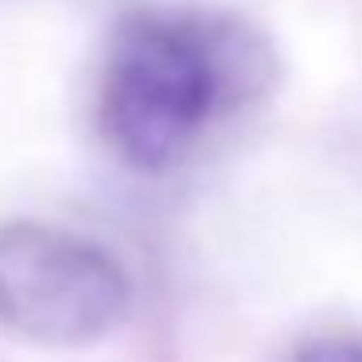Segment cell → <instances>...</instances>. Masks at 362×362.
<instances>
[{
  "instance_id": "1",
  "label": "cell",
  "mask_w": 362,
  "mask_h": 362,
  "mask_svg": "<svg viewBox=\"0 0 362 362\" xmlns=\"http://www.w3.org/2000/svg\"><path fill=\"white\" fill-rule=\"evenodd\" d=\"M276 47L230 8H148L117 28L105 55L98 125L129 168H172L214 121L265 102Z\"/></svg>"
},
{
  "instance_id": "2",
  "label": "cell",
  "mask_w": 362,
  "mask_h": 362,
  "mask_svg": "<svg viewBox=\"0 0 362 362\" xmlns=\"http://www.w3.org/2000/svg\"><path fill=\"white\" fill-rule=\"evenodd\" d=\"M133 304L110 250L55 222H0V331L43 351H82L121 327Z\"/></svg>"
},
{
  "instance_id": "3",
  "label": "cell",
  "mask_w": 362,
  "mask_h": 362,
  "mask_svg": "<svg viewBox=\"0 0 362 362\" xmlns=\"http://www.w3.org/2000/svg\"><path fill=\"white\" fill-rule=\"evenodd\" d=\"M288 362H362V331L320 327L292 346Z\"/></svg>"
}]
</instances>
